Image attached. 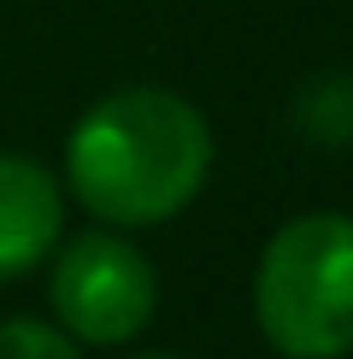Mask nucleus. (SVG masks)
Listing matches in <instances>:
<instances>
[{
    "instance_id": "obj_1",
    "label": "nucleus",
    "mask_w": 353,
    "mask_h": 359,
    "mask_svg": "<svg viewBox=\"0 0 353 359\" xmlns=\"http://www.w3.org/2000/svg\"><path fill=\"white\" fill-rule=\"evenodd\" d=\"M212 177V124L153 83L112 88L65 136V194L106 230H153L195 206Z\"/></svg>"
},
{
    "instance_id": "obj_2",
    "label": "nucleus",
    "mask_w": 353,
    "mask_h": 359,
    "mask_svg": "<svg viewBox=\"0 0 353 359\" xmlns=\"http://www.w3.org/2000/svg\"><path fill=\"white\" fill-rule=\"evenodd\" d=\"M254 324L283 359H347L353 353V218L300 212L254 265Z\"/></svg>"
},
{
    "instance_id": "obj_3",
    "label": "nucleus",
    "mask_w": 353,
    "mask_h": 359,
    "mask_svg": "<svg viewBox=\"0 0 353 359\" xmlns=\"http://www.w3.org/2000/svg\"><path fill=\"white\" fill-rule=\"evenodd\" d=\"M48 306L77 348H124L153 324L159 271L124 230L95 224V230L71 236L65 248H53Z\"/></svg>"
},
{
    "instance_id": "obj_4",
    "label": "nucleus",
    "mask_w": 353,
    "mask_h": 359,
    "mask_svg": "<svg viewBox=\"0 0 353 359\" xmlns=\"http://www.w3.org/2000/svg\"><path fill=\"white\" fill-rule=\"evenodd\" d=\"M65 236V189L29 154H0V283L48 265Z\"/></svg>"
},
{
    "instance_id": "obj_5",
    "label": "nucleus",
    "mask_w": 353,
    "mask_h": 359,
    "mask_svg": "<svg viewBox=\"0 0 353 359\" xmlns=\"http://www.w3.org/2000/svg\"><path fill=\"white\" fill-rule=\"evenodd\" d=\"M294 112H300V130L312 142H353V83L347 77H318Z\"/></svg>"
},
{
    "instance_id": "obj_6",
    "label": "nucleus",
    "mask_w": 353,
    "mask_h": 359,
    "mask_svg": "<svg viewBox=\"0 0 353 359\" xmlns=\"http://www.w3.org/2000/svg\"><path fill=\"white\" fill-rule=\"evenodd\" d=\"M0 359H83V348L48 318H0Z\"/></svg>"
},
{
    "instance_id": "obj_7",
    "label": "nucleus",
    "mask_w": 353,
    "mask_h": 359,
    "mask_svg": "<svg viewBox=\"0 0 353 359\" xmlns=\"http://www.w3.org/2000/svg\"><path fill=\"white\" fill-rule=\"evenodd\" d=\"M130 359H176V353H130Z\"/></svg>"
}]
</instances>
